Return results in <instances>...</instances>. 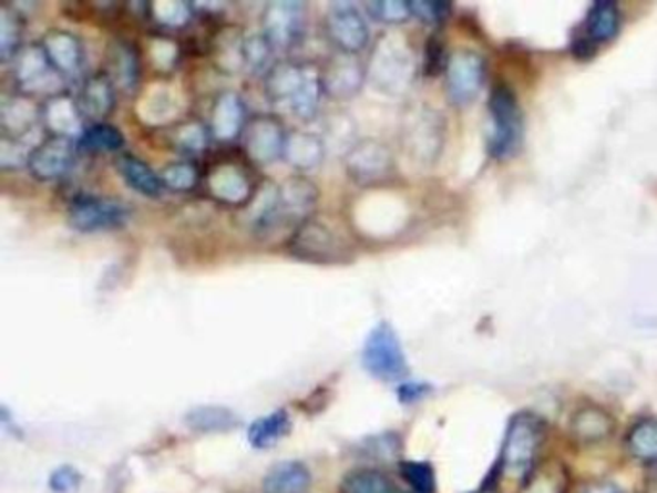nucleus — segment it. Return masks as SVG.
Segmentation results:
<instances>
[{"instance_id": "obj_3", "label": "nucleus", "mask_w": 657, "mask_h": 493, "mask_svg": "<svg viewBox=\"0 0 657 493\" xmlns=\"http://www.w3.org/2000/svg\"><path fill=\"white\" fill-rule=\"evenodd\" d=\"M490 137L487 153L495 161H507L517 153L523 137V114L517 96L507 85H495L487 101Z\"/></svg>"}, {"instance_id": "obj_43", "label": "nucleus", "mask_w": 657, "mask_h": 493, "mask_svg": "<svg viewBox=\"0 0 657 493\" xmlns=\"http://www.w3.org/2000/svg\"><path fill=\"white\" fill-rule=\"evenodd\" d=\"M30 155L31 151L23 147L22 140H10V137L0 140V166L2 168H20L23 164L28 166Z\"/></svg>"}, {"instance_id": "obj_34", "label": "nucleus", "mask_w": 657, "mask_h": 493, "mask_svg": "<svg viewBox=\"0 0 657 493\" xmlns=\"http://www.w3.org/2000/svg\"><path fill=\"white\" fill-rule=\"evenodd\" d=\"M341 493H403L392 480L374 469L349 472L341 482Z\"/></svg>"}, {"instance_id": "obj_23", "label": "nucleus", "mask_w": 657, "mask_h": 493, "mask_svg": "<svg viewBox=\"0 0 657 493\" xmlns=\"http://www.w3.org/2000/svg\"><path fill=\"white\" fill-rule=\"evenodd\" d=\"M41 120V106L31 95L16 93L4 96L0 103V130L2 137L10 140H22L25 133L33 130V125Z\"/></svg>"}, {"instance_id": "obj_36", "label": "nucleus", "mask_w": 657, "mask_h": 493, "mask_svg": "<svg viewBox=\"0 0 657 493\" xmlns=\"http://www.w3.org/2000/svg\"><path fill=\"white\" fill-rule=\"evenodd\" d=\"M78 147L85 151H120L124 147V135L119 127L109 124V122H99V124H89L83 130L82 137L78 140Z\"/></svg>"}, {"instance_id": "obj_38", "label": "nucleus", "mask_w": 657, "mask_h": 493, "mask_svg": "<svg viewBox=\"0 0 657 493\" xmlns=\"http://www.w3.org/2000/svg\"><path fill=\"white\" fill-rule=\"evenodd\" d=\"M161 179H163L164 187H168L171 192H192L195 189V185L199 184V170L187 158L176 161L163 170Z\"/></svg>"}, {"instance_id": "obj_39", "label": "nucleus", "mask_w": 657, "mask_h": 493, "mask_svg": "<svg viewBox=\"0 0 657 493\" xmlns=\"http://www.w3.org/2000/svg\"><path fill=\"white\" fill-rule=\"evenodd\" d=\"M399 472L414 493L437 492V472L427 461H403L399 463Z\"/></svg>"}, {"instance_id": "obj_32", "label": "nucleus", "mask_w": 657, "mask_h": 493, "mask_svg": "<svg viewBox=\"0 0 657 493\" xmlns=\"http://www.w3.org/2000/svg\"><path fill=\"white\" fill-rule=\"evenodd\" d=\"M185 422L195 432H205V434L228 432L239 424L236 414L224 407H197L187 412Z\"/></svg>"}, {"instance_id": "obj_35", "label": "nucleus", "mask_w": 657, "mask_h": 493, "mask_svg": "<svg viewBox=\"0 0 657 493\" xmlns=\"http://www.w3.org/2000/svg\"><path fill=\"white\" fill-rule=\"evenodd\" d=\"M22 16L18 8H0V59L12 60L18 52L22 51L23 33Z\"/></svg>"}, {"instance_id": "obj_7", "label": "nucleus", "mask_w": 657, "mask_h": 493, "mask_svg": "<svg viewBox=\"0 0 657 493\" xmlns=\"http://www.w3.org/2000/svg\"><path fill=\"white\" fill-rule=\"evenodd\" d=\"M14 80L20 93L52 96L62 93V75L52 68L41 43L22 47L14 57Z\"/></svg>"}, {"instance_id": "obj_46", "label": "nucleus", "mask_w": 657, "mask_h": 493, "mask_svg": "<svg viewBox=\"0 0 657 493\" xmlns=\"http://www.w3.org/2000/svg\"><path fill=\"white\" fill-rule=\"evenodd\" d=\"M443 43L438 38L430 39L424 52V72L429 75H437L443 66H448Z\"/></svg>"}, {"instance_id": "obj_37", "label": "nucleus", "mask_w": 657, "mask_h": 493, "mask_svg": "<svg viewBox=\"0 0 657 493\" xmlns=\"http://www.w3.org/2000/svg\"><path fill=\"white\" fill-rule=\"evenodd\" d=\"M148 16L161 23L163 28H182L192 20L193 8L179 0H163V2H153L147 4Z\"/></svg>"}, {"instance_id": "obj_5", "label": "nucleus", "mask_w": 657, "mask_h": 493, "mask_svg": "<svg viewBox=\"0 0 657 493\" xmlns=\"http://www.w3.org/2000/svg\"><path fill=\"white\" fill-rule=\"evenodd\" d=\"M288 247L294 257L317 265L336 263L348 257V245L341 242L336 229L312 216L294 229V234L289 236Z\"/></svg>"}, {"instance_id": "obj_49", "label": "nucleus", "mask_w": 657, "mask_h": 493, "mask_svg": "<svg viewBox=\"0 0 657 493\" xmlns=\"http://www.w3.org/2000/svg\"><path fill=\"white\" fill-rule=\"evenodd\" d=\"M571 51L575 54V59L588 60L596 54V51H598V44L594 43L591 38H586L583 33V35H578V38L573 41Z\"/></svg>"}, {"instance_id": "obj_40", "label": "nucleus", "mask_w": 657, "mask_h": 493, "mask_svg": "<svg viewBox=\"0 0 657 493\" xmlns=\"http://www.w3.org/2000/svg\"><path fill=\"white\" fill-rule=\"evenodd\" d=\"M274 47L268 43V39L263 33L249 35L244 41L245 66L251 68L253 72L260 70H270V59H273Z\"/></svg>"}, {"instance_id": "obj_33", "label": "nucleus", "mask_w": 657, "mask_h": 493, "mask_svg": "<svg viewBox=\"0 0 657 493\" xmlns=\"http://www.w3.org/2000/svg\"><path fill=\"white\" fill-rule=\"evenodd\" d=\"M630 455L643 463H657V419H643L628 430Z\"/></svg>"}, {"instance_id": "obj_25", "label": "nucleus", "mask_w": 657, "mask_h": 493, "mask_svg": "<svg viewBox=\"0 0 657 493\" xmlns=\"http://www.w3.org/2000/svg\"><path fill=\"white\" fill-rule=\"evenodd\" d=\"M326 143L317 133L296 130L289 132L284 145V158L291 168L309 172L325 161Z\"/></svg>"}, {"instance_id": "obj_44", "label": "nucleus", "mask_w": 657, "mask_h": 493, "mask_svg": "<svg viewBox=\"0 0 657 493\" xmlns=\"http://www.w3.org/2000/svg\"><path fill=\"white\" fill-rule=\"evenodd\" d=\"M451 7L448 2H411V12L417 16L419 20L427 23L443 22L448 14H450Z\"/></svg>"}, {"instance_id": "obj_4", "label": "nucleus", "mask_w": 657, "mask_h": 493, "mask_svg": "<svg viewBox=\"0 0 657 493\" xmlns=\"http://www.w3.org/2000/svg\"><path fill=\"white\" fill-rule=\"evenodd\" d=\"M362 367L380 382H398L409 372L406 351L398 331L388 322H378L362 346Z\"/></svg>"}, {"instance_id": "obj_12", "label": "nucleus", "mask_w": 657, "mask_h": 493, "mask_svg": "<svg viewBox=\"0 0 657 493\" xmlns=\"http://www.w3.org/2000/svg\"><path fill=\"white\" fill-rule=\"evenodd\" d=\"M326 35L346 54H357L369 44V23L353 2H333L325 18Z\"/></svg>"}, {"instance_id": "obj_27", "label": "nucleus", "mask_w": 657, "mask_h": 493, "mask_svg": "<svg viewBox=\"0 0 657 493\" xmlns=\"http://www.w3.org/2000/svg\"><path fill=\"white\" fill-rule=\"evenodd\" d=\"M116 168H119L120 176L126 179V184L132 187L133 192L141 193L145 197H158L163 193L164 185L161 176L137 156H120L119 161H116Z\"/></svg>"}, {"instance_id": "obj_29", "label": "nucleus", "mask_w": 657, "mask_h": 493, "mask_svg": "<svg viewBox=\"0 0 657 493\" xmlns=\"http://www.w3.org/2000/svg\"><path fill=\"white\" fill-rule=\"evenodd\" d=\"M620 30V10L615 2L609 0H599L594 2L588 16H586V23H584V35L591 38L594 43H604L614 39Z\"/></svg>"}, {"instance_id": "obj_50", "label": "nucleus", "mask_w": 657, "mask_h": 493, "mask_svg": "<svg viewBox=\"0 0 657 493\" xmlns=\"http://www.w3.org/2000/svg\"><path fill=\"white\" fill-rule=\"evenodd\" d=\"M502 479V474L497 469H492V472L487 474V479L484 480V484H482L476 492L471 493H497V480Z\"/></svg>"}, {"instance_id": "obj_45", "label": "nucleus", "mask_w": 657, "mask_h": 493, "mask_svg": "<svg viewBox=\"0 0 657 493\" xmlns=\"http://www.w3.org/2000/svg\"><path fill=\"white\" fill-rule=\"evenodd\" d=\"M82 476L72 466H60L52 472L51 490L54 493H72L80 487Z\"/></svg>"}, {"instance_id": "obj_30", "label": "nucleus", "mask_w": 657, "mask_h": 493, "mask_svg": "<svg viewBox=\"0 0 657 493\" xmlns=\"http://www.w3.org/2000/svg\"><path fill=\"white\" fill-rule=\"evenodd\" d=\"M289 430H291V419L288 411L278 409L255 420L249 427L247 438L255 450H268L274 443L280 442L281 438H286Z\"/></svg>"}, {"instance_id": "obj_11", "label": "nucleus", "mask_w": 657, "mask_h": 493, "mask_svg": "<svg viewBox=\"0 0 657 493\" xmlns=\"http://www.w3.org/2000/svg\"><path fill=\"white\" fill-rule=\"evenodd\" d=\"M130 208L119 201L103 199L93 195H80L68 208V222L75 232L93 234L124 226Z\"/></svg>"}, {"instance_id": "obj_15", "label": "nucleus", "mask_w": 657, "mask_h": 493, "mask_svg": "<svg viewBox=\"0 0 657 493\" xmlns=\"http://www.w3.org/2000/svg\"><path fill=\"white\" fill-rule=\"evenodd\" d=\"M320 72H322L325 95L336 101H348L359 95L367 80V66L357 59V54H346V52H338L330 57L325 66L320 68Z\"/></svg>"}, {"instance_id": "obj_10", "label": "nucleus", "mask_w": 657, "mask_h": 493, "mask_svg": "<svg viewBox=\"0 0 657 493\" xmlns=\"http://www.w3.org/2000/svg\"><path fill=\"white\" fill-rule=\"evenodd\" d=\"M486 75V62L471 49L453 52L445 66V91L453 104L465 106L481 93Z\"/></svg>"}, {"instance_id": "obj_14", "label": "nucleus", "mask_w": 657, "mask_h": 493, "mask_svg": "<svg viewBox=\"0 0 657 493\" xmlns=\"http://www.w3.org/2000/svg\"><path fill=\"white\" fill-rule=\"evenodd\" d=\"M78 141L70 137L49 135L47 140L31 148L28 170L39 182H54L64 176L74 164Z\"/></svg>"}, {"instance_id": "obj_42", "label": "nucleus", "mask_w": 657, "mask_h": 493, "mask_svg": "<svg viewBox=\"0 0 657 493\" xmlns=\"http://www.w3.org/2000/svg\"><path fill=\"white\" fill-rule=\"evenodd\" d=\"M244 41L242 38H232V35H222L218 41V59H220V66L226 68L228 72H236L237 68L245 64L244 60Z\"/></svg>"}, {"instance_id": "obj_51", "label": "nucleus", "mask_w": 657, "mask_h": 493, "mask_svg": "<svg viewBox=\"0 0 657 493\" xmlns=\"http://www.w3.org/2000/svg\"><path fill=\"white\" fill-rule=\"evenodd\" d=\"M581 493H625L620 487L615 486V484H606V482H602V484H591L588 487H584L583 492Z\"/></svg>"}, {"instance_id": "obj_18", "label": "nucleus", "mask_w": 657, "mask_h": 493, "mask_svg": "<svg viewBox=\"0 0 657 493\" xmlns=\"http://www.w3.org/2000/svg\"><path fill=\"white\" fill-rule=\"evenodd\" d=\"M41 122L49 130L51 135L59 137H70V140H80L82 137L83 120L80 106L75 96L68 93H57V95L47 96L43 106H41Z\"/></svg>"}, {"instance_id": "obj_28", "label": "nucleus", "mask_w": 657, "mask_h": 493, "mask_svg": "<svg viewBox=\"0 0 657 493\" xmlns=\"http://www.w3.org/2000/svg\"><path fill=\"white\" fill-rule=\"evenodd\" d=\"M571 430L578 442L598 443L614 432V420L599 407H583L571 420Z\"/></svg>"}, {"instance_id": "obj_20", "label": "nucleus", "mask_w": 657, "mask_h": 493, "mask_svg": "<svg viewBox=\"0 0 657 493\" xmlns=\"http://www.w3.org/2000/svg\"><path fill=\"white\" fill-rule=\"evenodd\" d=\"M114 83L106 74H93L83 80L80 91L75 95L83 120L91 124H99L111 116L116 103Z\"/></svg>"}, {"instance_id": "obj_1", "label": "nucleus", "mask_w": 657, "mask_h": 493, "mask_svg": "<svg viewBox=\"0 0 657 493\" xmlns=\"http://www.w3.org/2000/svg\"><path fill=\"white\" fill-rule=\"evenodd\" d=\"M544 440V422L532 412H519L505 430L502 453L495 469L500 474L526 479Z\"/></svg>"}, {"instance_id": "obj_22", "label": "nucleus", "mask_w": 657, "mask_h": 493, "mask_svg": "<svg viewBox=\"0 0 657 493\" xmlns=\"http://www.w3.org/2000/svg\"><path fill=\"white\" fill-rule=\"evenodd\" d=\"M104 62H106V72L104 74L111 78L114 88L122 89L126 93H133L137 83H140L141 62L140 52L127 43L124 39H116L106 47V54H104Z\"/></svg>"}, {"instance_id": "obj_6", "label": "nucleus", "mask_w": 657, "mask_h": 493, "mask_svg": "<svg viewBox=\"0 0 657 493\" xmlns=\"http://www.w3.org/2000/svg\"><path fill=\"white\" fill-rule=\"evenodd\" d=\"M401 141L414 161L432 163L442 151L443 122L438 112L429 106H419L407 112L401 125Z\"/></svg>"}, {"instance_id": "obj_47", "label": "nucleus", "mask_w": 657, "mask_h": 493, "mask_svg": "<svg viewBox=\"0 0 657 493\" xmlns=\"http://www.w3.org/2000/svg\"><path fill=\"white\" fill-rule=\"evenodd\" d=\"M562 476L547 472V474H540L534 480L531 479L523 493H562Z\"/></svg>"}, {"instance_id": "obj_13", "label": "nucleus", "mask_w": 657, "mask_h": 493, "mask_svg": "<svg viewBox=\"0 0 657 493\" xmlns=\"http://www.w3.org/2000/svg\"><path fill=\"white\" fill-rule=\"evenodd\" d=\"M286 137L288 133L284 132L280 120L273 114H257L247 120L242 141L253 163L270 164L284 156Z\"/></svg>"}, {"instance_id": "obj_26", "label": "nucleus", "mask_w": 657, "mask_h": 493, "mask_svg": "<svg viewBox=\"0 0 657 493\" xmlns=\"http://www.w3.org/2000/svg\"><path fill=\"white\" fill-rule=\"evenodd\" d=\"M312 484V474L299 461L276 464L263 479L265 493H307Z\"/></svg>"}, {"instance_id": "obj_48", "label": "nucleus", "mask_w": 657, "mask_h": 493, "mask_svg": "<svg viewBox=\"0 0 657 493\" xmlns=\"http://www.w3.org/2000/svg\"><path fill=\"white\" fill-rule=\"evenodd\" d=\"M430 388L429 383L422 382H406L401 383L398 388V398L401 403H417V401H421L422 398H427L429 396Z\"/></svg>"}, {"instance_id": "obj_17", "label": "nucleus", "mask_w": 657, "mask_h": 493, "mask_svg": "<svg viewBox=\"0 0 657 493\" xmlns=\"http://www.w3.org/2000/svg\"><path fill=\"white\" fill-rule=\"evenodd\" d=\"M207 189L213 199L232 206L247 205L255 193L249 174L234 163L216 164L207 174Z\"/></svg>"}, {"instance_id": "obj_8", "label": "nucleus", "mask_w": 657, "mask_h": 493, "mask_svg": "<svg viewBox=\"0 0 657 493\" xmlns=\"http://www.w3.org/2000/svg\"><path fill=\"white\" fill-rule=\"evenodd\" d=\"M348 176L359 185H377L392 176L393 155L380 140H359L343 153Z\"/></svg>"}, {"instance_id": "obj_31", "label": "nucleus", "mask_w": 657, "mask_h": 493, "mask_svg": "<svg viewBox=\"0 0 657 493\" xmlns=\"http://www.w3.org/2000/svg\"><path fill=\"white\" fill-rule=\"evenodd\" d=\"M211 137H213L211 130L195 120L174 125L168 133L172 147L182 155H199L203 151H207Z\"/></svg>"}, {"instance_id": "obj_16", "label": "nucleus", "mask_w": 657, "mask_h": 493, "mask_svg": "<svg viewBox=\"0 0 657 493\" xmlns=\"http://www.w3.org/2000/svg\"><path fill=\"white\" fill-rule=\"evenodd\" d=\"M317 201V185L312 184L309 177H289L280 185V197H278V210H276L274 226L280 222H288L297 228L301 222L309 220Z\"/></svg>"}, {"instance_id": "obj_21", "label": "nucleus", "mask_w": 657, "mask_h": 493, "mask_svg": "<svg viewBox=\"0 0 657 493\" xmlns=\"http://www.w3.org/2000/svg\"><path fill=\"white\" fill-rule=\"evenodd\" d=\"M309 70L310 64H297L291 60L276 62L265 74L266 96L273 103L291 106L305 88Z\"/></svg>"}, {"instance_id": "obj_41", "label": "nucleus", "mask_w": 657, "mask_h": 493, "mask_svg": "<svg viewBox=\"0 0 657 493\" xmlns=\"http://www.w3.org/2000/svg\"><path fill=\"white\" fill-rule=\"evenodd\" d=\"M369 14L384 23H403L413 16L411 12V2H401V0H378L367 4Z\"/></svg>"}, {"instance_id": "obj_24", "label": "nucleus", "mask_w": 657, "mask_h": 493, "mask_svg": "<svg viewBox=\"0 0 657 493\" xmlns=\"http://www.w3.org/2000/svg\"><path fill=\"white\" fill-rule=\"evenodd\" d=\"M47 59L62 78L75 75L83 64L82 41L72 31L51 30L41 39Z\"/></svg>"}, {"instance_id": "obj_9", "label": "nucleus", "mask_w": 657, "mask_h": 493, "mask_svg": "<svg viewBox=\"0 0 657 493\" xmlns=\"http://www.w3.org/2000/svg\"><path fill=\"white\" fill-rule=\"evenodd\" d=\"M307 4L299 0H274L263 10V35L273 44L274 51H288L304 35Z\"/></svg>"}, {"instance_id": "obj_2", "label": "nucleus", "mask_w": 657, "mask_h": 493, "mask_svg": "<svg viewBox=\"0 0 657 493\" xmlns=\"http://www.w3.org/2000/svg\"><path fill=\"white\" fill-rule=\"evenodd\" d=\"M414 70L413 52L406 39L382 35L370 52L367 78L388 95H399L413 83Z\"/></svg>"}, {"instance_id": "obj_19", "label": "nucleus", "mask_w": 657, "mask_h": 493, "mask_svg": "<svg viewBox=\"0 0 657 493\" xmlns=\"http://www.w3.org/2000/svg\"><path fill=\"white\" fill-rule=\"evenodd\" d=\"M245 125L247 120H245L244 99L237 95L236 91H224L216 96L211 111V122H208L213 140L220 143L236 141L244 135Z\"/></svg>"}]
</instances>
